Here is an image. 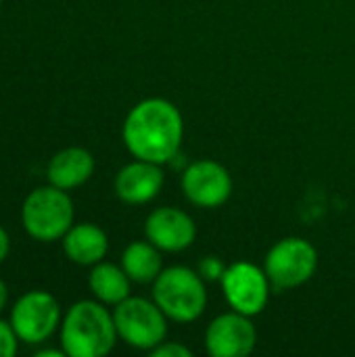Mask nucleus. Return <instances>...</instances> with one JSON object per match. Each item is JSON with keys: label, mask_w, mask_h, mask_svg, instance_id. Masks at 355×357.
Masks as SVG:
<instances>
[{"label": "nucleus", "mask_w": 355, "mask_h": 357, "mask_svg": "<svg viewBox=\"0 0 355 357\" xmlns=\"http://www.w3.org/2000/svg\"><path fill=\"white\" fill-rule=\"evenodd\" d=\"M153 301L169 320L195 322L207 307L205 278L184 266L163 268L153 282Z\"/></svg>", "instance_id": "3"}, {"label": "nucleus", "mask_w": 355, "mask_h": 357, "mask_svg": "<svg viewBox=\"0 0 355 357\" xmlns=\"http://www.w3.org/2000/svg\"><path fill=\"white\" fill-rule=\"evenodd\" d=\"M61 324L59 301L46 291H29L21 295L10 310V326L19 341L40 345L48 341Z\"/></svg>", "instance_id": "7"}, {"label": "nucleus", "mask_w": 355, "mask_h": 357, "mask_svg": "<svg viewBox=\"0 0 355 357\" xmlns=\"http://www.w3.org/2000/svg\"><path fill=\"white\" fill-rule=\"evenodd\" d=\"M226 268H228V266H224V264L220 261V257H216V255H207V257L199 264V270H197V272H199L205 280L216 282V280H222V276H224Z\"/></svg>", "instance_id": "18"}, {"label": "nucleus", "mask_w": 355, "mask_h": 357, "mask_svg": "<svg viewBox=\"0 0 355 357\" xmlns=\"http://www.w3.org/2000/svg\"><path fill=\"white\" fill-rule=\"evenodd\" d=\"M21 224L40 243L61 241L73 226V201L67 190L52 184L36 188L23 201Z\"/></svg>", "instance_id": "4"}, {"label": "nucleus", "mask_w": 355, "mask_h": 357, "mask_svg": "<svg viewBox=\"0 0 355 357\" xmlns=\"http://www.w3.org/2000/svg\"><path fill=\"white\" fill-rule=\"evenodd\" d=\"M151 356L155 357H192V351L176 341H163L155 349H151Z\"/></svg>", "instance_id": "19"}, {"label": "nucleus", "mask_w": 355, "mask_h": 357, "mask_svg": "<svg viewBox=\"0 0 355 357\" xmlns=\"http://www.w3.org/2000/svg\"><path fill=\"white\" fill-rule=\"evenodd\" d=\"M19 349V337L10 322L0 320V357H13Z\"/></svg>", "instance_id": "17"}, {"label": "nucleus", "mask_w": 355, "mask_h": 357, "mask_svg": "<svg viewBox=\"0 0 355 357\" xmlns=\"http://www.w3.org/2000/svg\"><path fill=\"white\" fill-rule=\"evenodd\" d=\"M180 186L184 197L203 209H216L222 207L234 188L232 176L230 172L211 159H201V161H192L180 178Z\"/></svg>", "instance_id": "9"}, {"label": "nucleus", "mask_w": 355, "mask_h": 357, "mask_svg": "<svg viewBox=\"0 0 355 357\" xmlns=\"http://www.w3.org/2000/svg\"><path fill=\"white\" fill-rule=\"evenodd\" d=\"M88 287H90L96 301H100L105 305H117V303H121L123 299L130 297L132 280H130V276L126 274V270L121 266L98 261L90 270Z\"/></svg>", "instance_id": "15"}, {"label": "nucleus", "mask_w": 355, "mask_h": 357, "mask_svg": "<svg viewBox=\"0 0 355 357\" xmlns=\"http://www.w3.org/2000/svg\"><path fill=\"white\" fill-rule=\"evenodd\" d=\"M121 268L136 284H151L163 270L161 251L151 241L130 243L121 255Z\"/></svg>", "instance_id": "16"}, {"label": "nucleus", "mask_w": 355, "mask_h": 357, "mask_svg": "<svg viewBox=\"0 0 355 357\" xmlns=\"http://www.w3.org/2000/svg\"><path fill=\"white\" fill-rule=\"evenodd\" d=\"M165 174L159 163L134 159L115 176V195L128 205H144L159 197Z\"/></svg>", "instance_id": "12"}, {"label": "nucleus", "mask_w": 355, "mask_h": 357, "mask_svg": "<svg viewBox=\"0 0 355 357\" xmlns=\"http://www.w3.org/2000/svg\"><path fill=\"white\" fill-rule=\"evenodd\" d=\"M121 136L134 159L165 165L178 157L182 146V113L167 98H144L130 109Z\"/></svg>", "instance_id": "1"}, {"label": "nucleus", "mask_w": 355, "mask_h": 357, "mask_svg": "<svg viewBox=\"0 0 355 357\" xmlns=\"http://www.w3.org/2000/svg\"><path fill=\"white\" fill-rule=\"evenodd\" d=\"M113 320L117 328V337L142 351L155 349L167 337V316L155 301L144 297H128L113 310Z\"/></svg>", "instance_id": "5"}, {"label": "nucleus", "mask_w": 355, "mask_h": 357, "mask_svg": "<svg viewBox=\"0 0 355 357\" xmlns=\"http://www.w3.org/2000/svg\"><path fill=\"white\" fill-rule=\"evenodd\" d=\"M36 356L38 357H63L65 356V351H63V349H42V351H38Z\"/></svg>", "instance_id": "22"}, {"label": "nucleus", "mask_w": 355, "mask_h": 357, "mask_svg": "<svg viewBox=\"0 0 355 357\" xmlns=\"http://www.w3.org/2000/svg\"><path fill=\"white\" fill-rule=\"evenodd\" d=\"M264 270L270 278L272 289L291 291L308 280L318 270V251L316 247L299 236L280 238L266 255Z\"/></svg>", "instance_id": "6"}, {"label": "nucleus", "mask_w": 355, "mask_h": 357, "mask_svg": "<svg viewBox=\"0 0 355 357\" xmlns=\"http://www.w3.org/2000/svg\"><path fill=\"white\" fill-rule=\"evenodd\" d=\"M257 345V331L249 316L228 312L211 320L205 331V347L211 357H245Z\"/></svg>", "instance_id": "10"}, {"label": "nucleus", "mask_w": 355, "mask_h": 357, "mask_svg": "<svg viewBox=\"0 0 355 357\" xmlns=\"http://www.w3.org/2000/svg\"><path fill=\"white\" fill-rule=\"evenodd\" d=\"M6 303H8V289H6L4 280H0V314L4 312Z\"/></svg>", "instance_id": "21"}, {"label": "nucleus", "mask_w": 355, "mask_h": 357, "mask_svg": "<svg viewBox=\"0 0 355 357\" xmlns=\"http://www.w3.org/2000/svg\"><path fill=\"white\" fill-rule=\"evenodd\" d=\"M94 174V157L82 146H69L59 151L46 167L48 182L56 188L71 190L86 184Z\"/></svg>", "instance_id": "13"}, {"label": "nucleus", "mask_w": 355, "mask_h": 357, "mask_svg": "<svg viewBox=\"0 0 355 357\" xmlns=\"http://www.w3.org/2000/svg\"><path fill=\"white\" fill-rule=\"evenodd\" d=\"M63 251L69 261L77 266H96L109 251V238L96 224H73L61 238Z\"/></svg>", "instance_id": "14"}, {"label": "nucleus", "mask_w": 355, "mask_h": 357, "mask_svg": "<svg viewBox=\"0 0 355 357\" xmlns=\"http://www.w3.org/2000/svg\"><path fill=\"white\" fill-rule=\"evenodd\" d=\"M8 251H10V238H8V232L0 226V266L4 264V259L8 257Z\"/></svg>", "instance_id": "20"}, {"label": "nucleus", "mask_w": 355, "mask_h": 357, "mask_svg": "<svg viewBox=\"0 0 355 357\" xmlns=\"http://www.w3.org/2000/svg\"><path fill=\"white\" fill-rule=\"evenodd\" d=\"M0 4H2V0H0Z\"/></svg>", "instance_id": "23"}, {"label": "nucleus", "mask_w": 355, "mask_h": 357, "mask_svg": "<svg viewBox=\"0 0 355 357\" xmlns=\"http://www.w3.org/2000/svg\"><path fill=\"white\" fill-rule=\"evenodd\" d=\"M220 282L224 297L234 312L253 318L268 307L272 284L264 268L251 261H236L226 268Z\"/></svg>", "instance_id": "8"}, {"label": "nucleus", "mask_w": 355, "mask_h": 357, "mask_svg": "<svg viewBox=\"0 0 355 357\" xmlns=\"http://www.w3.org/2000/svg\"><path fill=\"white\" fill-rule=\"evenodd\" d=\"M113 314L100 301H77L61 320V349L69 357H105L117 343Z\"/></svg>", "instance_id": "2"}, {"label": "nucleus", "mask_w": 355, "mask_h": 357, "mask_svg": "<svg viewBox=\"0 0 355 357\" xmlns=\"http://www.w3.org/2000/svg\"><path fill=\"white\" fill-rule=\"evenodd\" d=\"M144 236L159 251L180 253L197 238L195 220L178 207H159L144 222Z\"/></svg>", "instance_id": "11"}]
</instances>
